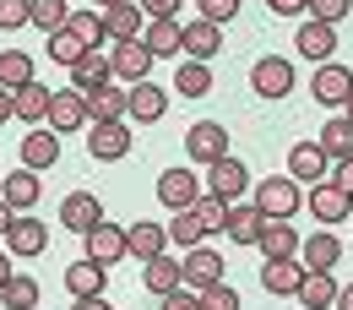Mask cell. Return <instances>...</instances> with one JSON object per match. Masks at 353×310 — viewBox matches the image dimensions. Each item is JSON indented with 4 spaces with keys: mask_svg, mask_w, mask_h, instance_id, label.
Here are the masks:
<instances>
[{
    "mask_svg": "<svg viewBox=\"0 0 353 310\" xmlns=\"http://www.w3.org/2000/svg\"><path fill=\"white\" fill-rule=\"evenodd\" d=\"M299 202H305V191H299V180H288V175H266L261 185H250V207L261 218H294Z\"/></svg>",
    "mask_w": 353,
    "mask_h": 310,
    "instance_id": "obj_1",
    "label": "cell"
},
{
    "mask_svg": "<svg viewBox=\"0 0 353 310\" xmlns=\"http://www.w3.org/2000/svg\"><path fill=\"white\" fill-rule=\"evenodd\" d=\"M147 71H152V49L141 44V39H125V44L109 49V77H114L120 88H136V82H147Z\"/></svg>",
    "mask_w": 353,
    "mask_h": 310,
    "instance_id": "obj_2",
    "label": "cell"
},
{
    "mask_svg": "<svg viewBox=\"0 0 353 310\" xmlns=\"http://www.w3.org/2000/svg\"><path fill=\"white\" fill-rule=\"evenodd\" d=\"M250 88H256V98H288V93H294V60L261 55V60L250 66Z\"/></svg>",
    "mask_w": 353,
    "mask_h": 310,
    "instance_id": "obj_3",
    "label": "cell"
},
{
    "mask_svg": "<svg viewBox=\"0 0 353 310\" xmlns=\"http://www.w3.org/2000/svg\"><path fill=\"white\" fill-rule=\"evenodd\" d=\"M310 98H315V104H326V109H343V104L353 98V71L326 60V66L310 77Z\"/></svg>",
    "mask_w": 353,
    "mask_h": 310,
    "instance_id": "obj_4",
    "label": "cell"
},
{
    "mask_svg": "<svg viewBox=\"0 0 353 310\" xmlns=\"http://www.w3.org/2000/svg\"><path fill=\"white\" fill-rule=\"evenodd\" d=\"M245 185H250V169H245L234 153L218 158V164H207V180H201V191H207V196H218V202H234Z\"/></svg>",
    "mask_w": 353,
    "mask_h": 310,
    "instance_id": "obj_5",
    "label": "cell"
},
{
    "mask_svg": "<svg viewBox=\"0 0 353 310\" xmlns=\"http://www.w3.org/2000/svg\"><path fill=\"white\" fill-rule=\"evenodd\" d=\"M88 153L98 164H114L131 153V126L125 120H103V126H88Z\"/></svg>",
    "mask_w": 353,
    "mask_h": 310,
    "instance_id": "obj_6",
    "label": "cell"
},
{
    "mask_svg": "<svg viewBox=\"0 0 353 310\" xmlns=\"http://www.w3.org/2000/svg\"><path fill=\"white\" fill-rule=\"evenodd\" d=\"M185 153H190L196 164H218V158H228V131H223L218 120H196V126L185 131Z\"/></svg>",
    "mask_w": 353,
    "mask_h": 310,
    "instance_id": "obj_7",
    "label": "cell"
},
{
    "mask_svg": "<svg viewBox=\"0 0 353 310\" xmlns=\"http://www.w3.org/2000/svg\"><path fill=\"white\" fill-rule=\"evenodd\" d=\"M201 196H207V191H201V180L190 175V169H163V180H158V202H163V207L190 213Z\"/></svg>",
    "mask_w": 353,
    "mask_h": 310,
    "instance_id": "obj_8",
    "label": "cell"
},
{
    "mask_svg": "<svg viewBox=\"0 0 353 310\" xmlns=\"http://www.w3.org/2000/svg\"><path fill=\"white\" fill-rule=\"evenodd\" d=\"M82 104H88V126H103V120H125L131 88H120V82H103V88H88V93H82Z\"/></svg>",
    "mask_w": 353,
    "mask_h": 310,
    "instance_id": "obj_9",
    "label": "cell"
},
{
    "mask_svg": "<svg viewBox=\"0 0 353 310\" xmlns=\"http://www.w3.org/2000/svg\"><path fill=\"white\" fill-rule=\"evenodd\" d=\"M294 49H299L305 60H321V66H326V60L337 55V28H332V22L305 17V22H299V33H294Z\"/></svg>",
    "mask_w": 353,
    "mask_h": 310,
    "instance_id": "obj_10",
    "label": "cell"
},
{
    "mask_svg": "<svg viewBox=\"0 0 353 310\" xmlns=\"http://www.w3.org/2000/svg\"><path fill=\"white\" fill-rule=\"evenodd\" d=\"M6 251H11V256H44L49 251V229L39 218H28V213H17L11 229H6Z\"/></svg>",
    "mask_w": 353,
    "mask_h": 310,
    "instance_id": "obj_11",
    "label": "cell"
},
{
    "mask_svg": "<svg viewBox=\"0 0 353 310\" xmlns=\"http://www.w3.org/2000/svg\"><path fill=\"white\" fill-rule=\"evenodd\" d=\"M60 223H65L71 234H88V229L103 223V202H98L92 191H71V196L60 202Z\"/></svg>",
    "mask_w": 353,
    "mask_h": 310,
    "instance_id": "obj_12",
    "label": "cell"
},
{
    "mask_svg": "<svg viewBox=\"0 0 353 310\" xmlns=\"http://www.w3.org/2000/svg\"><path fill=\"white\" fill-rule=\"evenodd\" d=\"M179 267H185V289H190V294H201V289L223 283V272H228L218 251H201V245H196V251H190V256H185Z\"/></svg>",
    "mask_w": 353,
    "mask_h": 310,
    "instance_id": "obj_13",
    "label": "cell"
},
{
    "mask_svg": "<svg viewBox=\"0 0 353 310\" xmlns=\"http://www.w3.org/2000/svg\"><path fill=\"white\" fill-rule=\"evenodd\" d=\"M141 28H147V11H141L136 0H120V6H109V11H103V33H109V44L141 39Z\"/></svg>",
    "mask_w": 353,
    "mask_h": 310,
    "instance_id": "obj_14",
    "label": "cell"
},
{
    "mask_svg": "<svg viewBox=\"0 0 353 310\" xmlns=\"http://www.w3.org/2000/svg\"><path fill=\"white\" fill-rule=\"evenodd\" d=\"M310 213H315L321 223H348L353 218V196H348V191H337L332 180H321V185L310 191Z\"/></svg>",
    "mask_w": 353,
    "mask_h": 310,
    "instance_id": "obj_15",
    "label": "cell"
},
{
    "mask_svg": "<svg viewBox=\"0 0 353 310\" xmlns=\"http://www.w3.org/2000/svg\"><path fill=\"white\" fill-rule=\"evenodd\" d=\"M299 262H305V272H332V267L343 262V240L337 234H310V240H299Z\"/></svg>",
    "mask_w": 353,
    "mask_h": 310,
    "instance_id": "obj_16",
    "label": "cell"
},
{
    "mask_svg": "<svg viewBox=\"0 0 353 310\" xmlns=\"http://www.w3.org/2000/svg\"><path fill=\"white\" fill-rule=\"evenodd\" d=\"M77 126H88V104H82V93H77V88L54 93V98H49V131L65 136V131H77Z\"/></svg>",
    "mask_w": 353,
    "mask_h": 310,
    "instance_id": "obj_17",
    "label": "cell"
},
{
    "mask_svg": "<svg viewBox=\"0 0 353 310\" xmlns=\"http://www.w3.org/2000/svg\"><path fill=\"white\" fill-rule=\"evenodd\" d=\"M49 98H54V88H44V82L33 77V82H22V88L11 93V109H17V120L44 126V120H49Z\"/></svg>",
    "mask_w": 353,
    "mask_h": 310,
    "instance_id": "obj_18",
    "label": "cell"
},
{
    "mask_svg": "<svg viewBox=\"0 0 353 310\" xmlns=\"http://www.w3.org/2000/svg\"><path fill=\"white\" fill-rule=\"evenodd\" d=\"M163 251H169V229H163V223H131V229H125V256L152 262V256H163Z\"/></svg>",
    "mask_w": 353,
    "mask_h": 310,
    "instance_id": "obj_19",
    "label": "cell"
},
{
    "mask_svg": "<svg viewBox=\"0 0 353 310\" xmlns=\"http://www.w3.org/2000/svg\"><path fill=\"white\" fill-rule=\"evenodd\" d=\"M256 245H261L266 262H277V256H299V229H294L288 218H266Z\"/></svg>",
    "mask_w": 353,
    "mask_h": 310,
    "instance_id": "obj_20",
    "label": "cell"
},
{
    "mask_svg": "<svg viewBox=\"0 0 353 310\" xmlns=\"http://www.w3.org/2000/svg\"><path fill=\"white\" fill-rule=\"evenodd\" d=\"M163 109H169V93L158 88V82H136V88H131V104H125V120L152 126V120H163Z\"/></svg>",
    "mask_w": 353,
    "mask_h": 310,
    "instance_id": "obj_21",
    "label": "cell"
},
{
    "mask_svg": "<svg viewBox=\"0 0 353 310\" xmlns=\"http://www.w3.org/2000/svg\"><path fill=\"white\" fill-rule=\"evenodd\" d=\"M261 283H266V294H299V283H305V262H299V256L261 262Z\"/></svg>",
    "mask_w": 353,
    "mask_h": 310,
    "instance_id": "obj_22",
    "label": "cell"
},
{
    "mask_svg": "<svg viewBox=\"0 0 353 310\" xmlns=\"http://www.w3.org/2000/svg\"><path fill=\"white\" fill-rule=\"evenodd\" d=\"M54 158H60V136L49 131V126H33V131L22 136V169L39 175V169H49Z\"/></svg>",
    "mask_w": 353,
    "mask_h": 310,
    "instance_id": "obj_23",
    "label": "cell"
},
{
    "mask_svg": "<svg viewBox=\"0 0 353 310\" xmlns=\"http://www.w3.org/2000/svg\"><path fill=\"white\" fill-rule=\"evenodd\" d=\"M326 164H332V158H326L315 142H299V147L288 153V180H299V185H321V180H326Z\"/></svg>",
    "mask_w": 353,
    "mask_h": 310,
    "instance_id": "obj_24",
    "label": "cell"
},
{
    "mask_svg": "<svg viewBox=\"0 0 353 310\" xmlns=\"http://www.w3.org/2000/svg\"><path fill=\"white\" fill-rule=\"evenodd\" d=\"M82 240H88V256L98 267H109V262H120V256H125V229H120V223H98V229L82 234Z\"/></svg>",
    "mask_w": 353,
    "mask_h": 310,
    "instance_id": "obj_25",
    "label": "cell"
},
{
    "mask_svg": "<svg viewBox=\"0 0 353 310\" xmlns=\"http://www.w3.org/2000/svg\"><path fill=\"white\" fill-rule=\"evenodd\" d=\"M39 191H44V185H39V175H33V169H17V175L0 180V202H6L11 213H28V207L39 202Z\"/></svg>",
    "mask_w": 353,
    "mask_h": 310,
    "instance_id": "obj_26",
    "label": "cell"
},
{
    "mask_svg": "<svg viewBox=\"0 0 353 310\" xmlns=\"http://www.w3.org/2000/svg\"><path fill=\"white\" fill-rule=\"evenodd\" d=\"M179 28H185V55H190V60H201V66L223 49V28L201 22V17H196V22H179Z\"/></svg>",
    "mask_w": 353,
    "mask_h": 310,
    "instance_id": "obj_27",
    "label": "cell"
},
{
    "mask_svg": "<svg viewBox=\"0 0 353 310\" xmlns=\"http://www.w3.org/2000/svg\"><path fill=\"white\" fill-rule=\"evenodd\" d=\"M141 283H147V289H152V294L163 300V294H174V289H185V267H179L174 256L163 251V256H152V262H147V272H141Z\"/></svg>",
    "mask_w": 353,
    "mask_h": 310,
    "instance_id": "obj_28",
    "label": "cell"
},
{
    "mask_svg": "<svg viewBox=\"0 0 353 310\" xmlns=\"http://www.w3.org/2000/svg\"><path fill=\"white\" fill-rule=\"evenodd\" d=\"M315 147H321L326 158H337V164L353 158V120L348 115H332V120L321 126V136H315Z\"/></svg>",
    "mask_w": 353,
    "mask_h": 310,
    "instance_id": "obj_29",
    "label": "cell"
},
{
    "mask_svg": "<svg viewBox=\"0 0 353 310\" xmlns=\"http://www.w3.org/2000/svg\"><path fill=\"white\" fill-rule=\"evenodd\" d=\"M141 44L152 49V60H158V55L174 60V55H185V28H179V22H147V28H141Z\"/></svg>",
    "mask_w": 353,
    "mask_h": 310,
    "instance_id": "obj_30",
    "label": "cell"
},
{
    "mask_svg": "<svg viewBox=\"0 0 353 310\" xmlns=\"http://www.w3.org/2000/svg\"><path fill=\"white\" fill-rule=\"evenodd\" d=\"M103 278H109V272L92 262V256H82V262L65 267V289H71L77 300H92V294H103Z\"/></svg>",
    "mask_w": 353,
    "mask_h": 310,
    "instance_id": "obj_31",
    "label": "cell"
},
{
    "mask_svg": "<svg viewBox=\"0 0 353 310\" xmlns=\"http://www.w3.org/2000/svg\"><path fill=\"white\" fill-rule=\"evenodd\" d=\"M28 22L39 28V33H65V22H71V6L65 0H28Z\"/></svg>",
    "mask_w": 353,
    "mask_h": 310,
    "instance_id": "obj_32",
    "label": "cell"
},
{
    "mask_svg": "<svg viewBox=\"0 0 353 310\" xmlns=\"http://www.w3.org/2000/svg\"><path fill=\"white\" fill-rule=\"evenodd\" d=\"M261 213H256V207H250V202H245V207H228V223H223V234H228V240H234V245H256V240H261Z\"/></svg>",
    "mask_w": 353,
    "mask_h": 310,
    "instance_id": "obj_33",
    "label": "cell"
},
{
    "mask_svg": "<svg viewBox=\"0 0 353 310\" xmlns=\"http://www.w3.org/2000/svg\"><path fill=\"white\" fill-rule=\"evenodd\" d=\"M103 82H114L109 77V55H98V49H88L77 66H71V88L88 93V88H103Z\"/></svg>",
    "mask_w": 353,
    "mask_h": 310,
    "instance_id": "obj_34",
    "label": "cell"
},
{
    "mask_svg": "<svg viewBox=\"0 0 353 310\" xmlns=\"http://www.w3.org/2000/svg\"><path fill=\"white\" fill-rule=\"evenodd\" d=\"M299 300H305V310H332L337 305V278H332V272H305Z\"/></svg>",
    "mask_w": 353,
    "mask_h": 310,
    "instance_id": "obj_35",
    "label": "cell"
},
{
    "mask_svg": "<svg viewBox=\"0 0 353 310\" xmlns=\"http://www.w3.org/2000/svg\"><path fill=\"white\" fill-rule=\"evenodd\" d=\"M174 93H179V98H201V93H212V66H201V60L174 66Z\"/></svg>",
    "mask_w": 353,
    "mask_h": 310,
    "instance_id": "obj_36",
    "label": "cell"
},
{
    "mask_svg": "<svg viewBox=\"0 0 353 310\" xmlns=\"http://www.w3.org/2000/svg\"><path fill=\"white\" fill-rule=\"evenodd\" d=\"M0 305L6 310H39V283H33L28 272H11L6 289H0Z\"/></svg>",
    "mask_w": 353,
    "mask_h": 310,
    "instance_id": "obj_37",
    "label": "cell"
},
{
    "mask_svg": "<svg viewBox=\"0 0 353 310\" xmlns=\"http://www.w3.org/2000/svg\"><path fill=\"white\" fill-rule=\"evenodd\" d=\"M22 82H33V55H22V49H6L0 55V88H22Z\"/></svg>",
    "mask_w": 353,
    "mask_h": 310,
    "instance_id": "obj_38",
    "label": "cell"
},
{
    "mask_svg": "<svg viewBox=\"0 0 353 310\" xmlns=\"http://www.w3.org/2000/svg\"><path fill=\"white\" fill-rule=\"evenodd\" d=\"M71 33H77V44L82 49H98L109 33H103V11H71V22H65Z\"/></svg>",
    "mask_w": 353,
    "mask_h": 310,
    "instance_id": "obj_39",
    "label": "cell"
},
{
    "mask_svg": "<svg viewBox=\"0 0 353 310\" xmlns=\"http://www.w3.org/2000/svg\"><path fill=\"white\" fill-rule=\"evenodd\" d=\"M201 234H207V229H201V218H196V207H190V213H174V223H169V240H174V245L196 251V245H201Z\"/></svg>",
    "mask_w": 353,
    "mask_h": 310,
    "instance_id": "obj_40",
    "label": "cell"
},
{
    "mask_svg": "<svg viewBox=\"0 0 353 310\" xmlns=\"http://www.w3.org/2000/svg\"><path fill=\"white\" fill-rule=\"evenodd\" d=\"M82 55H88V49L77 44V33H71V28H65V33H49V60H54V66H65V71H71Z\"/></svg>",
    "mask_w": 353,
    "mask_h": 310,
    "instance_id": "obj_41",
    "label": "cell"
},
{
    "mask_svg": "<svg viewBox=\"0 0 353 310\" xmlns=\"http://www.w3.org/2000/svg\"><path fill=\"white\" fill-rule=\"evenodd\" d=\"M228 207H234V202L201 196V202H196V218H201V229H207V234H212V229H223V223H228Z\"/></svg>",
    "mask_w": 353,
    "mask_h": 310,
    "instance_id": "obj_42",
    "label": "cell"
},
{
    "mask_svg": "<svg viewBox=\"0 0 353 310\" xmlns=\"http://www.w3.org/2000/svg\"><path fill=\"white\" fill-rule=\"evenodd\" d=\"M196 11H201V22L223 28V22H234V17H239V0H196Z\"/></svg>",
    "mask_w": 353,
    "mask_h": 310,
    "instance_id": "obj_43",
    "label": "cell"
},
{
    "mask_svg": "<svg viewBox=\"0 0 353 310\" xmlns=\"http://www.w3.org/2000/svg\"><path fill=\"white\" fill-rule=\"evenodd\" d=\"M196 300H201V310H239V294H234L228 283H212V289H201Z\"/></svg>",
    "mask_w": 353,
    "mask_h": 310,
    "instance_id": "obj_44",
    "label": "cell"
},
{
    "mask_svg": "<svg viewBox=\"0 0 353 310\" xmlns=\"http://www.w3.org/2000/svg\"><path fill=\"white\" fill-rule=\"evenodd\" d=\"M348 11H353V0H310V17H315V22H332V28H337Z\"/></svg>",
    "mask_w": 353,
    "mask_h": 310,
    "instance_id": "obj_45",
    "label": "cell"
},
{
    "mask_svg": "<svg viewBox=\"0 0 353 310\" xmlns=\"http://www.w3.org/2000/svg\"><path fill=\"white\" fill-rule=\"evenodd\" d=\"M28 28V0H0V33Z\"/></svg>",
    "mask_w": 353,
    "mask_h": 310,
    "instance_id": "obj_46",
    "label": "cell"
},
{
    "mask_svg": "<svg viewBox=\"0 0 353 310\" xmlns=\"http://www.w3.org/2000/svg\"><path fill=\"white\" fill-rule=\"evenodd\" d=\"M141 11H147V22H174V11L185 6V0H136Z\"/></svg>",
    "mask_w": 353,
    "mask_h": 310,
    "instance_id": "obj_47",
    "label": "cell"
},
{
    "mask_svg": "<svg viewBox=\"0 0 353 310\" xmlns=\"http://www.w3.org/2000/svg\"><path fill=\"white\" fill-rule=\"evenodd\" d=\"M163 310H201V300L190 289H174V294H163Z\"/></svg>",
    "mask_w": 353,
    "mask_h": 310,
    "instance_id": "obj_48",
    "label": "cell"
},
{
    "mask_svg": "<svg viewBox=\"0 0 353 310\" xmlns=\"http://www.w3.org/2000/svg\"><path fill=\"white\" fill-rule=\"evenodd\" d=\"M272 11H283V17H305L310 11V0H266Z\"/></svg>",
    "mask_w": 353,
    "mask_h": 310,
    "instance_id": "obj_49",
    "label": "cell"
},
{
    "mask_svg": "<svg viewBox=\"0 0 353 310\" xmlns=\"http://www.w3.org/2000/svg\"><path fill=\"white\" fill-rule=\"evenodd\" d=\"M332 185H337V191H348V196H353V158H343V164H337V175H332Z\"/></svg>",
    "mask_w": 353,
    "mask_h": 310,
    "instance_id": "obj_50",
    "label": "cell"
},
{
    "mask_svg": "<svg viewBox=\"0 0 353 310\" xmlns=\"http://www.w3.org/2000/svg\"><path fill=\"white\" fill-rule=\"evenodd\" d=\"M11 115H17V109H11V88H0V126H6Z\"/></svg>",
    "mask_w": 353,
    "mask_h": 310,
    "instance_id": "obj_51",
    "label": "cell"
},
{
    "mask_svg": "<svg viewBox=\"0 0 353 310\" xmlns=\"http://www.w3.org/2000/svg\"><path fill=\"white\" fill-rule=\"evenodd\" d=\"M71 310H109V305H103V294H92V300H77Z\"/></svg>",
    "mask_w": 353,
    "mask_h": 310,
    "instance_id": "obj_52",
    "label": "cell"
},
{
    "mask_svg": "<svg viewBox=\"0 0 353 310\" xmlns=\"http://www.w3.org/2000/svg\"><path fill=\"white\" fill-rule=\"evenodd\" d=\"M337 310H353V283H348V289H337Z\"/></svg>",
    "mask_w": 353,
    "mask_h": 310,
    "instance_id": "obj_53",
    "label": "cell"
},
{
    "mask_svg": "<svg viewBox=\"0 0 353 310\" xmlns=\"http://www.w3.org/2000/svg\"><path fill=\"white\" fill-rule=\"evenodd\" d=\"M11 218H17V213H11L6 202H0V240H6V229H11Z\"/></svg>",
    "mask_w": 353,
    "mask_h": 310,
    "instance_id": "obj_54",
    "label": "cell"
},
{
    "mask_svg": "<svg viewBox=\"0 0 353 310\" xmlns=\"http://www.w3.org/2000/svg\"><path fill=\"white\" fill-rule=\"evenodd\" d=\"M6 278H11V256H0V289H6Z\"/></svg>",
    "mask_w": 353,
    "mask_h": 310,
    "instance_id": "obj_55",
    "label": "cell"
},
{
    "mask_svg": "<svg viewBox=\"0 0 353 310\" xmlns=\"http://www.w3.org/2000/svg\"><path fill=\"white\" fill-rule=\"evenodd\" d=\"M98 6H103V11H109V6H120V0H98Z\"/></svg>",
    "mask_w": 353,
    "mask_h": 310,
    "instance_id": "obj_56",
    "label": "cell"
},
{
    "mask_svg": "<svg viewBox=\"0 0 353 310\" xmlns=\"http://www.w3.org/2000/svg\"><path fill=\"white\" fill-rule=\"evenodd\" d=\"M343 109H348V120H353V98H348V104H343Z\"/></svg>",
    "mask_w": 353,
    "mask_h": 310,
    "instance_id": "obj_57",
    "label": "cell"
},
{
    "mask_svg": "<svg viewBox=\"0 0 353 310\" xmlns=\"http://www.w3.org/2000/svg\"><path fill=\"white\" fill-rule=\"evenodd\" d=\"M348 223H353V218H348Z\"/></svg>",
    "mask_w": 353,
    "mask_h": 310,
    "instance_id": "obj_58",
    "label": "cell"
}]
</instances>
